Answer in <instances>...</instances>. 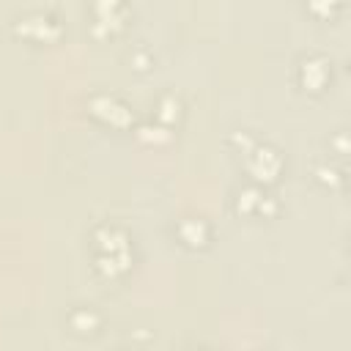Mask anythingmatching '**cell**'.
<instances>
[{
	"label": "cell",
	"instance_id": "cell-1",
	"mask_svg": "<svg viewBox=\"0 0 351 351\" xmlns=\"http://www.w3.org/2000/svg\"><path fill=\"white\" fill-rule=\"evenodd\" d=\"M16 33H22L27 38H36V41H49L60 33V25H58V19H52L47 14H33V16L19 19Z\"/></svg>",
	"mask_w": 351,
	"mask_h": 351
},
{
	"label": "cell",
	"instance_id": "cell-2",
	"mask_svg": "<svg viewBox=\"0 0 351 351\" xmlns=\"http://www.w3.org/2000/svg\"><path fill=\"white\" fill-rule=\"evenodd\" d=\"M90 112L112 126H126L132 121V112L126 110V104H121L112 96H93L90 99Z\"/></svg>",
	"mask_w": 351,
	"mask_h": 351
},
{
	"label": "cell",
	"instance_id": "cell-3",
	"mask_svg": "<svg viewBox=\"0 0 351 351\" xmlns=\"http://www.w3.org/2000/svg\"><path fill=\"white\" fill-rule=\"evenodd\" d=\"M299 80L307 90H321L329 80V66L324 58H304L299 66Z\"/></svg>",
	"mask_w": 351,
	"mask_h": 351
},
{
	"label": "cell",
	"instance_id": "cell-4",
	"mask_svg": "<svg viewBox=\"0 0 351 351\" xmlns=\"http://www.w3.org/2000/svg\"><path fill=\"white\" fill-rule=\"evenodd\" d=\"M69 326H71L74 335L88 337V335H96V332H99L101 315H99L96 310H90V307H77V310H71V315H69Z\"/></svg>",
	"mask_w": 351,
	"mask_h": 351
},
{
	"label": "cell",
	"instance_id": "cell-5",
	"mask_svg": "<svg viewBox=\"0 0 351 351\" xmlns=\"http://www.w3.org/2000/svg\"><path fill=\"white\" fill-rule=\"evenodd\" d=\"M176 233H178V239H181L186 247H203V244L208 241V225H206L203 219H195V217L181 219L178 228H176Z\"/></svg>",
	"mask_w": 351,
	"mask_h": 351
},
{
	"label": "cell",
	"instance_id": "cell-6",
	"mask_svg": "<svg viewBox=\"0 0 351 351\" xmlns=\"http://www.w3.org/2000/svg\"><path fill=\"white\" fill-rule=\"evenodd\" d=\"M96 22H104L107 27L121 25V0H93Z\"/></svg>",
	"mask_w": 351,
	"mask_h": 351
},
{
	"label": "cell",
	"instance_id": "cell-7",
	"mask_svg": "<svg viewBox=\"0 0 351 351\" xmlns=\"http://www.w3.org/2000/svg\"><path fill=\"white\" fill-rule=\"evenodd\" d=\"M340 8V0H307V11L315 14L318 19H329Z\"/></svg>",
	"mask_w": 351,
	"mask_h": 351
},
{
	"label": "cell",
	"instance_id": "cell-8",
	"mask_svg": "<svg viewBox=\"0 0 351 351\" xmlns=\"http://www.w3.org/2000/svg\"><path fill=\"white\" fill-rule=\"evenodd\" d=\"M178 112H181V104H178L176 96H162V99H159V118H162V121L178 118Z\"/></svg>",
	"mask_w": 351,
	"mask_h": 351
}]
</instances>
